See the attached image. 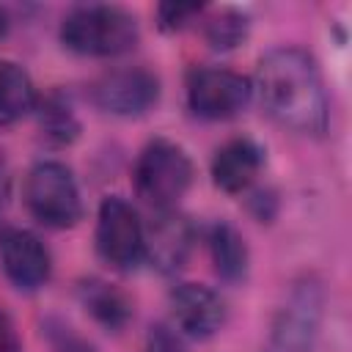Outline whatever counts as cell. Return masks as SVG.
<instances>
[{
    "instance_id": "6da1fadb",
    "label": "cell",
    "mask_w": 352,
    "mask_h": 352,
    "mask_svg": "<svg viewBox=\"0 0 352 352\" xmlns=\"http://www.w3.org/2000/svg\"><path fill=\"white\" fill-rule=\"evenodd\" d=\"M258 94L264 110L300 135L327 129V94L316 60L300 47L270 50L258 60Z\"/></svg>"
},
{
    "instance_id": "7a4b0ae2",
    "label": "cell",
    "mask_w": 352,
    "mask_h": 352,
    "mask_svg": "<svg viewBox=\"0 0 352 352\" xmlns=\"http://www.w3.org/2000/svg\"><path fill=\"white\" fill-rule=\"evenodd\" d=\"M140 38L138 16L121 6L88 3L72 8L60 22L66 50L85 58H113L129 52Z\"/></svg>"
},
{
    "instance_id": "3957f363",
    "label": "cell",
    "mask_w": 352,
    "mask_h": 352,
    "mask_svg": "<svg viewBox=\"0 0 352 352\" xmlns=\"http://www.w3.org/2000/svg\"><path fill=\"white\" fill-rule=\"evenodd\" d=\"M324 319V286L319 278L305 275L292 283L280 302L261 352H316Z\"/></svg>"
},
{
    "instance_id": "277c9868",
    "label": "cell",
    "mask_w": 352,
    "mask_h": 352,
    "mask_svg": "<svg viewBox=\"0 0 352 352\" xmlns=\"http://www.w3.org/2000/svg\"><path fill=\"white\" fill-rule=\"evenodd\" d=\"M192 176H195V168L190 154L179 143L165 138L146 143V148L135 162L138 198H143L148 206L160 212L173 209L179 198H184V192L192 184Z\"/></svg>"
},
{
    "instance_id": "5b68a950",
    "label": "cell",
    "mask_w": 352,
    "mask_h": 352,
    "mask_svg": "<svg viewBox=\"0 0 352 352\" xmlns=\"http://www.w3.org/2000/svg\"><path fill=\"white\" fill-rule=\"evenodd\" d=\"M25 206L47 228H72L82 220V198L63 162L41 160L25 176Z\"/></svg>"
},
{
    "instance_id": "8992f818",
    "label": "cell",
    "mask_w": 352,
    "mask_h": 352,
    "mask_svg": "<svg viewBox=\"0 0 352 352\" xmlns=\"http://www.w3.org/2000/svg\"><path fill=\"white\" fill-rule=\"evenodd\" d=\"M253 96L248 77L228 69H192L187 77V107L204 121L239 116Z\"/></svg>"
},
{
    "instance_id": "52a82bcc",
    "label": "cell",
    "mask_w": 352,
    "mask_h": 352,
    "mask_svg": "<svg viewBox=\"0 0 352 352\" xmlns=\"http://www.w3.org/2000/svg\"><path fill=\"white\" fill-rule=\"evenodd\" d=\"M96 250L116 270H132L143 258V223L121 195H107L99 204Z\"/></svg>"
},
{
    "instance_id": "ba28073f",
    "label": "cell",
    "mask_w": 352,
    "mask_h": 352,
    "mask_svg": "<svg viewBox=\"0 0 352 352\" xmlns=\"http://www.w3.org/2000/svg\"><path fill=\"white\" fill-rule=\"evenodd\" d=\"M91 99L99 110L113 116H143L160 102V77L143 66L116 69L94 82Z\"/></svg>"
},
{
    "instance_id": "9c48e42d",
    "label": "cell",
    "mask_w": 352,
    "mask_h": 352,
    "mask_svg": "<svg viewBox=\"0 0 352 352\" xmlns=\"http://www.w3.org/2000/svg\"><path fill=\"white\" fill-rule=\"evenodd\" d=\"M0 261L6 278L19 292L41 289L52 275V258L44 242L28 228H8L0 239Z\"/></svg>"
},
{
    "instance_id": "30bf717a",
    "label": "cell",
    "mask_w": 352,
    "mask_h": 352,
    "mask_svg": "<svg viewBox=\"0 0 352 352\" xmlns=\"http://www.w3.org/2000/svg\"><path fill=\"white\" fill-rule=\"evenodd\" d=\"M195 245V226L190 217L165 209L148 228H143V256L165 275L182 270Z\"/></svg>"
},
{
    "instance_id": "8fae6325",
    "label": "cell",
    "mask_w": 352,
    "mask_h": 352,
    "mask_svg": "<svg viewBox=\"0 0 352 352\" xmlns=\"http://www.w3.org/2000/svg\"><path fill=\"white\" fill-rule=\"evenodd\" d=\"M170 311L176 327L198 341L212 338L226 324L223 297L204 283H179L170 292Z\"/></svg>"
},
{
    "instance_id": "7c38bea8",
    "label": "cell",
    "mask_w": 352,
    "mask_h": 352,
    "mask_svg": "<svg viewBox=\"0 0 352 352\" xmlns=\"http://www.w3.org/2000/svg\"><path fill=\"white\" fill-rule=\"evenodd\" d=\"M264 165V151L250 138H234L217 148L212 160V182L223 192H242L253 184Z\"/></svg>"
},
{
    "instance_id": "4fadbf2b",
    "label": "cell",
    "mask_w": 352,
    "mask_h": 352,
    "mask_svg": "<svg viewBox=\"0 0 352 352\" xmlns=\"http://www.w3.org/2000/svg\"><path fill=\"white\" fill-rule=\"evenodd\" d=\"M209 256L214 264V272L226 283H242L250 270V250L245 236L226 220L214 223L209 228Z\"/></svg>"
},
{
    "instance_id": "5bb4252c",
    "label": "cell",
    "mask_w": 352,
    "mask_h": 352,
    "mask_svg": "<svg viewBox=\"0 0 352 352\" xmlns=\"http://www.w3.org/2000/svg\"><path fill=\"white\" fill-rule=\"evenodd\" d=\"M82 308L91 314L94 322H99L104 330H121L132 319V300L113 283L102 278H88L77 289Z\"/></svg>"
},
{
    "instance_id": "9a60e30c",
    "label": "cell",
    "mask_w": 352,
    "mask_h": 352,
    "mask_svg": "<svg viewBox=\"0 0 352 352\" xmlns=\"http://www.w3.org/2000/svg\"><path fill=\"white\" fill-rule=\"evenodd\" d=\"M36 107V88L30 74L14 63L0 58V126L22 121Z\"/></svg>"
},
{
    "instance_id": "2e32d148",
    "label": "cell",
    "mask_w": 352,
    "mask_h": 352,
    "mask_svg": "<svg viewBox=\"0 0 352 352\" xmlns=\"http://www.w3.org/2000/svg\"><path fill=\"white\" fill-rule=\"evenodd\" d=\"M38 129H41V135H44L47 143H52V146H69L80 135V121L72 113L69 102H63L55 94V96H47L44 104H41Z\"/></svg>"
},
{
    "instance_id": "e0dca14e",
    "label": "cell",
    "mask_w": 352,
    "mask_h": 352,
    "mask_svg": "<svg viewBox=\"0 0 352 352\" xmlns=\"http://www.w3.org/2000/svg\"><path fill=\"white\" fill-rule=\"evenodd\" d=\"M248 30H250L248 14H242V11H236V8H226V11L214 14V16L206 22L204 36H206V41H209L212 50L226 52V50L239 47V44L248 38Z\"/></svg>"
},
{
    "instance_id": "ac0fdd59",
    "label": "cell",
    "mask_w": 352,
    "mask_h": 352,
    "mask_svg": "<svg viewBox=\"0 0 352 352\" xmlns=\"http://www.w3.org/2000/svg\"><path fill=\"white\" fill-rule=\"evenodd\" d=\"M201 3H162L157 8V19L162 30H182L201 14Z\"/></svg>"
},
{
    "instance_id": "d6986e66",
    "label": "cell",
    "mask_w": 352,
    "mask_h": 352,
    "mask_svg": "<svg viewBox=\"0 0 352 352\" xmlns=\"http://www.w3.org/2000/svg\"><path fill=\"white\" fill-rule=\"evenodd\" d=\"M143 352H187L182 336L168 324H151L146 333Z\"/></svg>"
},
{
    "instance_id": "ffe728a7",
    "label": "cell",
    "mask_w": 352,
    "mask_h": 352,
    "mask_svg": "<svg viewBox=\"0 0 352 352\" xmlns=\"http://www.w3.org/2000/svg\"><path fill=\"white\" fill-rule=\"evenodd\" d=\"M0 352H22L19 333L11 322V316L3 314V311H0Z\"/></svg>"
},
{
    "instance_id": "44dd1931",
    "label": "cell",
    "mask_w": 352,
    "mask_h": 352,
    "mask_svg": "<svg viewBox=\"0 0 352 352\" xmlns=\"http://www.w3.org/2000/svg\"><path fill=\"white\" fill-rule=\"evenodd\" d=\"M52 352H96L88 341H82V338H77L74 333H58L55 336V344H52Z\"/></svg>"
},
{
    "instance_id": "7402d4cb",
    "label": "cell",
    "mask_w": 352,
    "mask_h": 352,
    "mask_svg": "<svg viewBox=\"0 0 352 352\" xmlns=\"http://www.w3.org/2000/svg\"><path fill=\"white\" fill-rule=\"evenodd\" d=\"M8 195H11V173H8V162H6V157L0 151V220L6 217Z\"/></svg>"
},
{
    "instance_id": "603a6c76",
    "label": "cell",
    "mask_w": 352,
    "mask_h": 352,
    "mask_svg": "<svg viewBox=\"0 0 352 352\" xmlns=\"http://www.w3.org/2000/svg\"><path fill=\"white\" fill-rule=\"evenodd\" d=\"M8 28H11V19H8V11L0 6V38L8 33Z\"/></svg>"
}]
</instances>
